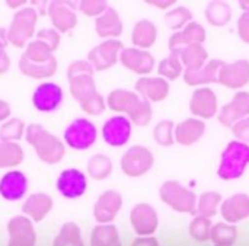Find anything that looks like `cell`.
Segmentation results:
<instances>
[{
	"label": "cell",
	"mask_w": 249,
	"mask_h": 246,
	"mask_svg": "<svg viewBox=\"0 0 249 246\" xmlns=\"http://www.w3.org/2000/svg\"><path fill=\"white\" fill-rule=\"evenodd\" d=\"M159 74L165 80H175L184 73V64L178 55V53H171V55L165 57L158 67Z\"/></svg>",
	"instance_id": "obj_38"
},
{
	"label": "cell",
	"mask_w": 249,
	"mask_h": 246,
	"mask_svg": "<svg viewBox=\"0 0 249 246\" xmlns=\"http://www.w3.org/2000/svg\"><path fill=\"white\" fill-rule=\"evenodd\" d=\"M130 220L134 228V230L140 235H149L153 233L158 228V214L156 210L147 204L140 203L136 204L130 213Z\"/></svg>",
	"instance_id": "obj_20"
},
{
	"label": "cell",
	"mask_w": 249,
	"mask_h": 246,
	"mask_svg": "<svg viewBox=\"0 0 249 246\" xmlns=\"http://www.w3.org/2000/svg\"><path fill=\"white\" fill-rule=\"evenodd\" d=\"M190 232L194 238L197 239H207L210 236V220L207 217L198 216L193 220L191 226H190Z\"/></svg>",
	"instance_id": "obj_48"
},
{
	"label": "cell",
	"mask_w": 249,
	"mask_h": 246,
	"mask_svg": "<svg viewBox=\"0 0 249 246\" xmlns=\"http://www.w3.org/2000/svg\"><path fill=\"white\" fill-rule=\"evenodd\" d=\"M53 28L60 34L70 32L77 25V13L74 10V4L66 0H53L48 3L47 12Z\"/></svg>",
	"instance_id": "obj_11"
},
{
	"label": "cell",
	"mask_w": 249,
	"mask_h": 246,
	"mask_svg": "<svg viewBox=\"0 0 249 246\" xmlns=\"http://www.w3.org/2000/svg\"><path fill=\"white\" fill-rule=\"evenodd\" d=\"M0 44L3 47H6L9 44V41H7V28H1L0 26Z\"/></svg>",
	"instance_id": "obj_56"
},
{
	"label": "cell",
	"mask_w": 249,
	"mask_h": 246,
	"mask_svg": "<svg viewBox=\"0 0 249 246\" xmlns=\"http://www.w3.org/2000/svg\"><path fill=\"white\" fill-rule=\"evenodd\" d=\"M53 206H54V201L50 194L35 193V194H31L25 200L22 206V211L32 222H41L53 210Z\"/></svg>",
	"instance_id": "obj_23"
},
{
	"label": "cell",
	"mask_w": 249,
	"mask_h": 246,
	"mask_svg": "<svg viewBox=\"0 0 249 246\" xmlns=\"http://www.w3.org/2000/svg\"><path fill=\"white\" fill-rule=\"evenodd\" d=\"M92 246H120L117 228L112 225H98L92 230Z\"/></svg>",
	"instance_id": "obj_35"
},
{
	"label": "cell",
	"mask_w": 249,
	"mask_h": 246,
	"mask_svg": "<svg viewBox=\"0 0 249 246\" xmlns=\"http://www.w3.org/2000/svg\"><path fill=\"white\" fill-rule=\"evenodd\" d=\"M193 19V13L185 6H178L165 15V23L171 29H184Z\"/></svg>",
	"instance_id": "obj_41"
},
{
	"label": "cell",
	"mask_w": 249,
	"mask_h": 246,
	"mask_svg": "<svg viewBox=\"0 0 249 246\" xmlns=\"http://www.w3.org/2000/svg\"><path fill=\"white\" fill-rule=\"evenodd\" d=\"M238 34L244 42L249 44V12H244L238 19Z\"/></svg>",
	"instance_id": "obj_50"
},
{
	"label": "cell",
	"mask_w": 249,
	"mask_h": 246,
	"mask_svg": "<svg viewBox=\"0 0 249 246\" xmlns=\"http://www.w3.org/2000/svg\"><path fill=\"white\" fill-rule=\"evenodd\" d=\"M222 216L226 222L236 223L249 217V195L244 193H238L226 198L222 206Z\"/></svg>",
	"instance_id": "obj_24"
},
{
	"label": "cell",
	"mask_w": 249,
	"mask_h": 246,
	"mask_svg": "<svg viewBox=\"0 0 249 246\" xmlns=\"http://www.w3.org/2000/svg\"><path fill=\"white\" fill-rule=\"evenodd\" d=\"M80 106H82L83 112H86L88 115H101L107 109V101L104 99V96L101 93H96L90 99L80 104Z\"/></svg>",
	"instance_id": "obj_45"
},
{
	"label": "cell",
	"mask_w": 249,
	"mask_h": 246,
	"mask_svg": "<svg viewBox=\"0 0 249 246\" xmlns=\"http://www.w3.org/2000/svg\"><path fill=\"white\" fill-rule=\"evenodd\" d=\"M67 79H73V77H77V76H83V74H90L93 76L95 73V69L92 67V64L88 61V60H76L73 63H70L67 66Z\"/></svg>",
	"instance_id": "obj_47"
},
{
	"label": "cell",
	"mask_w": 249,
	"mask_h": 246,
	"mask_svg": "<svg viewBox=\"0 0 249 246\" xmlns=\"http://www.w3.org/2000/svg\"><path fill=\"white\" fill-rule=\"evenodd\" d=\"M155 163V158L152 152L144 146H133L130 147L121 158V169L127 176L139 178L147 174Z\"/></svg>",
	"instance_id": "obj_7"
},
{
	"label": "cell",
	"mask_w": 249,
	"mask_h": 246,
	"mask_svg": "<svg viewBox=\"0 0 249 246\" xmlns=\"http://www.w3.org/2000/svg\"><path fill=\"white\" fill-rule=\"evenodd\" d=\"M69 88H70L71 96L79 104H83L85 101L90 99L93 95L98 93L95 79L90 74H83V76H77V77L70 79L69 80Z\"/></svg>",
	"instance_id": "obj_30"
},
{
	"label": "cell",
	"mask_w": 249,
	"mask_h": 246,
	"mask_svg": "<svg viewBox=\"0 0 249 246\" xmlns=\"http://www.w3.org/2000/svg\"><path fill=\"white\" fill-rule=\"evenodd\" d=\"M77 7H79V10H80L83 15H86V16H89V18H98V16H101L109 6H108V3L104 1V0H82V1L77 4Z\"/></svg>",
	"instance_id": "obj_43"
},
{
	"label": "cell",
	"mask_w": 249,
	"mask_h": 246,
	"mask_svg": "<svg viewBox=\"0 0 249 246\" xmlns=\"http://www.w3.org/2000/svg\"><path fill=\"white\" fill-rule=\"evenodd\" d=\"M222 66H223V61L216 58V60L209 61L204 67H201L198 70H188V69H185L184 79H185L187 85H191V86L214 83V82H217L219 70H220Z\"/></svg>",
	"instance_id": "obj_28"
},
{
	"label": "cell",
	"mask_w": 249,
	"mask_h": 246,
	"mask_svg": "<svg viewBox=\"0 0 249 246\" xmlns=\"http://www.w3.org/2000/svg\"><path fill=\"white\" fill-rule=\"evenodd\" d=\"M112 160L107 155H93L88 160V175L95 181H104L112 174Z\"/></svg>",
	"instance_id": "obj_33"
},
{
	"label": "cell",
	"mask_w": 249,
	"mask_h": 246,
	"mask_svg": "<svg viewBox=\"0 0 249 246\" xmlns=\"http://www.w3.org/2000/svg\"><path fill=\"white\" fill-rule=\"evenodd\" d=\"M57 191L67 200H76L85 195L88 190V178L77 168H67L60 172L55 181Z\"/></svg>",
	"instance_id": "obj_10"
},
{
	"label": "cell",
	"mask_w": 249,
	"mask_h": 246,
	"mask_svg": "<svg viewBox=\"0 0 249 246\" xmlns=\"http://www.w3.org/2000/svg\"><path fill=\"white\" fill-rule=\"evenodd\" d=\"M124 45L118 39H105L88 53V61L95 71H104L112 67L120 60V53Z\"/></svg>",
	"instance_id": "obj_8"
},
{
	"label": "cell",
	"mask_w": 249,
	"mask_h": 246,
	"mask_svg": "<svg viewBox=\"0 0 249 246\" xmlns=\"http://www.w3.org/2000/svg\"><path fill=\"white\" fill-rule=\"evenodd\" d=\"M6 6L15 10H19L26 6V0H6Z\"/></svg>",
	"instance_id": "obj_54"
},
{
	"label": "cell",
	"mask_w": 249,
	"mask_h": 246,
	"mask_svg": "<svg viewBox=\"0 0 249 246\" xmlns=\"http://www.w3.org/2000/svg\"><path fill=\"white\" fill-rule=\"evenodd\" d=\"M150 4L156 6V7H160V9H166L169 6H174L175 1L174 0H156V1H149Z\"/></svg>",
	"instance_id": "obj_55"
},
{
	"label": "cell",
	"mask_w": 249,
	"mask_h": 246,
	"mask_svg": "<svg viewBox=\"0 0 249 246\" xmlns=\"http://www.w3.org/2000/svg\"><path fill=\"white\" fill-rule=\"evenodd\" d=\"M25 130H26L25 123L18 117H12L7 121H4L0 127V141L18 143L25 134Z\"/></svg>",
	"instance_id": "obj_36"
},
{
	"label": "cell",
	"mask_w": 249,
	"mask_h": 246,
	"mask_svg": "<svg viewBox=\"0 0 249 246\" xmlns=\"http://www.w3.org/2000/svg\"><path fill=\"white\" fill-rule=\"evenodd\" d=\"M178 55L182 61V64L188 70H198L207 64L209 53L203 47V44H193L187 45L182 50L178 51Z\"/></svg>",
	"instance_id": "obj_31"
},
{
	"label": "cell",
	"mask_w": 249,
	"mask_h": 246,
	"mask_svg": "<svg viewBox=\"0 0 249 246\" xmlns=\"http://www.w3.org/2000/svg\"><path fill=\"white\" fill-rule=\"evenodd\" d=\"M98 139L96 125L88 118H74L63 133L64 144L73 150H88L90 149Z\"/></svg>",
	"instance_id": "obj_5"
},
{
	"label": "cell",
	"mask_w": 249,
	"mask_h": 246,
	"mask_svg": "<svg viewBox=\"0 0 249 246\" xmlns=\"http://www.w3.org/2000/svg\"><path fill=\"white\" fill-rule=\"evenodd\" d=\"M232 131L235 134V137L242 141V143H249V115L245 117L244 120L238 121L233 127H232Z\"/></svg>",
	"instance_id": "obj_49"
},
{
	"label": "cell",
	"mask_w": 249,
	"mask_h": 246,
	"mask_svg": "<svg viewBox=\"0 0 249 246\" xmlns=\"http://www.w3.org/2000/svg\"><path fill=\"white\" fill-rule=\"evenodd\" d=\"M35 39L44 42L47 47H50L53 51H55L60 47L61 34L57 29H54V28H44V29H39L36 32V38Z\"/></svg>",
	"instance_id": "obj_44"
},
{
	"label": "cell",
	"mask_w": 249,
	"mask_h": 246,
	"mask_svg": "<svg viewBox=\"0 0 249 246\" xmlns=\"http://www.w3.org/2000/svg\"><path fill=\"white\" fill-rule=\"evenodd\" d=\"M29 182L22 171L10 169L0 178V197L4 201L16 203L26 195Z\"/></svg>",
	"instance_id": "obj_13"
},
{
	"label": "cell",
	"mask_w": 249,
	"mask_h": 246,
	"mask_svg": "<svg viewBox=\"0 0 249 246\" xmlns=\"http://www.w3.org/2000/svg\"><path fill=\"white\" fill-rule=\"evenodd\" d=\"M158 38V28L156 25L149 20V19H142L139 20L131 32V41L136 48L146 50L150 48Z\"/></svg>",
	"instance_id": "obj_29"
},
{
	"label": "cell",
	"mask_w": 249,
	"mask_h": 246,
	"mask_svg": "<svg viewBox=\"0 0 249 246\" xmlns=\"http://www.w3.org/2000/svg\"><path fill=\"white\" fill-rule=\"evenodd\" d=\"M95 31L101 38L117 39V36H120L123 32V20H121L118 12L109 6L101 16L96 18Z\"/></svg>",
	"instance_id": "obj_25"
},
{
	"label": "cell",
	"mask_w": 249,
	"mask_h": 246,
	"mask_svg": "<svg viewBox=\"0 0 249 246\" xmlns=\"http://www.w3.org/2000/svg\"><path fill=\"white\" fill-rule=\"evenodd\" d=\"M239 4H241V7L244 9V12H249V1H247V0H242Z\"/></svg>",
	"instance_id": "obj_57"
},
{
	"label": "cell",
	"mask_w": 249,
	"mask_h": 246,
	"mask_svg": "<svg viewBox=\"0 0 249 246\" xmlns=\"http://www.w3.org/2000/svg\"><path fill=\"white\" fill-rule=\"evenodd\" d=\"M10 114H12V108L9 105V102L0 99V123H4L10 118Z\"/></svg>",
	"instance_id": "obj_52"
},
{
	"label": "cell",
	"mask_w": 249,
	"mask_h": 246,
	"mask_svg": "<svg viewBox=\"0 0 249 246\" xmlns=\"http://www.w3.org/2000/svg\"><path fill=\"white\" fill-rule=\"evenodd\" d=\"M7 246H35L36 235L34 223L26 216H15L7 222Z\"/></svg>",
	"instance_id": "obj_15"
},
{
	"label": "cell",
	"mask_w": 249,
	"mask_h": 246,
	"mask_svg": "<svg viewBox=\"0 0 249 246\" xmlns=\"http://www.w3.org/2000/svg\"><path fill=\"white\" fill-rule=\"evenodd\" d=\"M22 55L32 63H45L54 57V51L50 47H47L44 42L34 39V41H29V44L25 47V51Z\"/></svg>",
	"instance_id": "obj_39"
},
{
	"label": "cell",
	"mask_w": 249,
	"mask_h": 246,
	"mask_svg": "<svg viewBox=\"0 0 249 246\" xmlns=\"http://www.w3.org/2000/svg\"><path fill=\"white\" fill-rule=\"evenodd\" d=\"M107 106L120 114H127L131 124L147 125L152 120V105L149 101L143 99L137 92L127 89H115L107 98Z\"/></svg>",
	"instance_id": "obj_1"
},
{
	"label": "cell",
	"mask_w": 249,
	"mask_h": 246,
	"mask_svg": "<svg viewBox=\"0 0 249 246\" xmlns=\"http://www.w3.org/2000/svg\"><path fill=\"white\" fill-rule=\"evenodd\" d=\"M133 131V124L128 117L115 115L108 118L102 125L104 141L112 147H121L128 143Z\"/></svg>",
	"instance_id": "obj_12"
},
{
	"label": "cell",
	"mask_w": 249,
	"mask_h": 246,
	"mask_svg": "<svg viewBox=\"0 0 249 246\" xmlns=\"http://www.w3.org/2000/svg\"><path fill=\"white\" fill-rule=\"evenodd\" d=\"M38 13L32 6H25L16 10L7 26V41L16 48L26 47L29 39L35 35Z\"/></svg>",
	"instance_id": "obj_4"
},
{
	"label": "cell",
	"mask_w": 249,
	"mask_h": 246,
	"mask_svg": "<svg viewBox=\"0 0 249 246\" xmlns=\"http://www.w3.org/2000/svg\"><path fill=\"white\" fill-rule=\"evenodd\" d=\"M206 18L214 26H223L232 19V9L226 1H212L206 7Z\"/></svg>",
	"instance_id": "obj_34"
},
{
	"label": "cell",
	"mask_w": 249,
	"mask_h": 246,
	"mask_svg": "<svg viewBox=\"0 0 249 246\" xmlns=\"http://www.w3.org/2000/svg\"><path fill=\"white\" fill-rule=\"evenodd\" d=\"M32 7L36 10L38 15H45L48 12V3L47 1H34Z\"/></svg>",
	"instance_id": "obj_53"
},
{
	"label": "cell",
	"mask_w": 249,
	"mask_h": 246,
	"mask_svg": "<svg viewBox=\"0 0 249 246\" xmlns=\"http://www.w3.org/2000/svg\"><path fill=\"white\" fill-rule=\"evenodd\" d=\"M190 109L196 117H200L201 120L213 118L219 109L216 93L210 88H198L191 96Z\"/></svg>",
	"instance_id": "obj_18"
},
{
	"label": "cell",
	"mask_w": 249,
	"mask_h": 246,
	"mask_svg": "<svg viewBox=\"0 0 249 246\" xmlns=\"http://www.w3.org/2000/svg\"><path fill=\"white\" fill-rule=\"evenodd\" d=\"M123 207V195L118 191L108 190L104 191L95 206H93V217L101 225H109L115 219V216L120 213Z\"/></svg>",
	"instance_id": "obj_14"
},
{
	"label": "cell",
	"mask_w": 249,
	"mask_h": 246,
	"mask_svg": "<svg viewBox=\"0 0 249 246\" xmlns=\"http://www.w3.org/2000/svg\"><path fill=\"white\" fill-rule=\"evenodd\" d=\"M64 101L63 88L54 82L39 83L32 93V105L39 112H54Z\"/></svg>",
	"instance_id": "obj_9"
},
{
	"label": "cell",
	"mask_w": 249,
	"mask_h": 246,
	"mask_svg": "<svg viewBox=\"0 0 249 246\" xmlns=\"http://www.w3.org/2000/svg\"><path fill=\"white\" fill-rule=\"evenodd\" d=\"M222 195L216 191H207L201 194V197L197 201V210L200 216L203 217H212L217 213L219 207L222 206Z\"/></svg>",
	"instance_id": "obj_40"
},
{
	"label": "cell",
	"mask_w": 249,
	"mask_h": 246,
	"mask_svg": "<svg viewBox=\"0 0 249 246\" xmlns=\"http://www.w3.org/2000/svg\"><path fill=\"white\" fill-rule=\"evenodd\" d=\"M236 236V229L233 226L219 223L212 230V238L219 244H231Z\"/></svg>",
	"instance_id": "obj_46"
},
{
	"label": "cell",
	"mask_w": 249,
	"mask_h": 246,
	"mask_svg": "<svg viewBox=\"0 0 249 246\" xmlns=\"http://www.w3.org/2000/svg\"><path fill=\"white\" fill-rule=\"evenodd\" d=\"M10 67V58L6 53V47L0 44V74H4Z\"/></svg>",
	"instance_id": "obj_51"
},
{
	"label": "cell",
	"mask_w": 249,
	"mask_h": 246,
	"mask_svg": "<svg viewBox=\"0 0 249 246\" xmlns=\"http://www.w3.org/2000/svg\"><path fill=\"white\" fill-rule=\"evenodd\" d=\"M206 133V124L200 118H188L175 127V141L182 146L197 143Z\"/></svg>",
	"instance_id": "obj_26"
},
{
	"label": "cell",
	"mask_w": 249,
	"mask_h": 246,
	"mask_svg": "<svg viewBox=\"0 0 249 246\" xmlns=\"http://www.w3.org/2000/svg\"><path fill=\"white\" fill-rule=\"evenodd\" d=\"M249 165V144L239 140L231 141L222 153L217 175L225 181H233L244 175Z\"/></svg>",
	"instance_id": "obj_3"
},
{
	"label": "cell",
	"mask_w": 249,
	"mask_h": 246,
	"mask_svg": "<svg viewBox=\"0 0 249 246\" xmlns=\"http://www.w3.org/2000/svg\"><path fill=\"white\" fill-rule=\"evenodd\" d=\"M206 29L198 22H190L184 29L179 32H175L169 39V48L171 53H178L187 45L193 44H203L206 41Z\"/></svg>",
	"instance_id": "obj_21"
},
{
	"label": "cell",
	"mask_w": 249,
	"mask_h": 246,
	"mask_svg": "<svg viewBox=\"0 0 249 246\" xmlns=\"http://www.w3.org/2000/svg\"><path fill=\"white\" fill-rule=\"evenodd\" d=\"M120 61L125 69L137 74H149L155 67L153 55L149 51L136 47L123 48V51L120 53Z\"/></svg>",
	"instance_id": "obj_17"
},
{
	"label": "cell",
	"mask_w": 249,
	"mask_h": 246,
	"mask_svg": "<svg viewBox=\"0 0 249 246\" xmlns=\"http://www.w3.org/2000/svg\"><path fill=\"white\" fill-rule=\"evenodd\" d=\"M25 159V152L19 143L0 141V169H12L19 166Z\"/></svg>",
	"instance_id": "obj_32"
},
{
	"label": "cell",
	"mask_w": 249,
	"mask_h": 246,
	"mask_svg": "<svg viewBox=\"0 0 249 246\" xmlns=\"http://www.w3.org/2000/svg\"><path fill=\"white\" fill-rule=\"evenodd\" d=\"M18 67L23 76L31 77V79L44 80V79L53 77L57 73L58 63H57L55 57H53L51 60H48L45 63H32L28 58H25L23 55H20V58L18 61Z\"/></svg>",
	"instance_id": "obj_27"
},
{
	"label": "cell",
	"mask_w": 249,
	"mask_h": 246,
	"mask_svg": "<svg viewBox=\"0 0 249 246\" xmlns=\"http://www.w3.org/2000/svg\"><path fill=\"white\" fill-rule=\"evenodd\" d=\"M217 82L229 89H241L249 83V61L238 60L233 63H223L219 70Z\"/></svg>",
	"instance_id": "obj_16"
},
{
	"label": "cell",
	"mask_w": 249,
	"mask_h": 246,
	"mask_svg": "<svg viewBox=\"0 0 249 246\" xmlns=\"http://www.w3.org/2000/svg\"><path fill=\"white\" fill-rule=\"evenodd\" d=\"M53 246H83L82 232L74 222H67L61 226Z\"/></svg>",
	"instance_id": "obj_37"
},
{
	"label": "cell",
	"mask_w": 249,
	"mask_h": 246,
	"mask_svg": "<svg viewBox=\"0 0 249 246\" xmlns=\"http://www.w3.org/2000/svg\"><path fill=\"white\" fill-rule=\"evenodd\" d=\"M153 137L160 146H172L175 141V127L169 120H163L156 124L153 130Z\"/></svg>",
	"instance_id": "obj_42"
},
{
	"label": "cell",
	"mask_w": 249,
	"mask_h": 246,
	"mask_svg": "<svg viewBox=\"0 0 249 246\" xmlns=\"http://www.w3.org/2000/svg\"><path fill=\"white\" fill-rule=\"evenodd\" d=\"M136 92L149 102H160L169 95V83L163 77H142L136 83Z\"/></svg>",
	"instance_id": "obj_22"
},
{
	"label": "cell",
	"mask_w": 249,
	"mask_h": 246,
	"mask_svg": "<svg viewBox=\"0 0 249 246\" xmlns=\"http://www.w3.org/2000/svg\"><path fill=\"white\" fill-rule=\"evenodd\" d=\"M249 115V92H238L219 114V121L225 127H233Z\"/></svg>",
	"instance_id": "obj_19"
},
{
	"label": "cell",
	"mask_w": 249,
	"mask_h": 246,
	"mask_svg": "<svg viewBox=\"0 0 249 246\" xmlns=\"http://www.w3.org/2000/svg\"><path fill=\"white\" fill-rule=\"evenodd\" d=\"M25 137L29 146L35 149L38 159L47 165L58 163L66 155V144L57 136L45 130L41 124L32 123L26 125Z\"/></svg>",
	"instance_id": "obj_2"
},
{
	"label": "cell",
	"mask_w": 249,
	"mask_h": 246,
	"mask_svg": "<svg viewBox=\"0 0 249 246\" xmlns=\"http://www.w3.org/2000/svg\"><path fill=\"white\" fill-rule=\"evenodd\" d=\"M160 198L165 204L179 213H194L197 210L196 194L185 188L178 181H166L159 190Z\"/></svg>",
	"instance_id": "obj_6"
}]
</instances>
